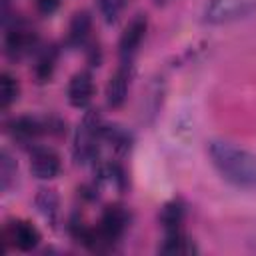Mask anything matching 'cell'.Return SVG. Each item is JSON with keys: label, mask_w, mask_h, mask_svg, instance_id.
Masks as SVG:
<instances>
[{"label": "cell", "mask_w": 256, "mask_h": 256, "mask_svg": "<svg viewBox=\"0 0 256 256\" xmlns=\"http://www.w3.org/2000/svg\"><path fill=\"white\" fill-rule=\"evenodd\" d=\"M256 12V0H208L204 20L208 24H228Z\"/></svg>", "instance_id": "cell-4"}, {"label": "cell", "mask_w": 256, "mask_h": 256, "mask_svg": "<svg viewBox=\"0 0 256 256\" xmlns=\"http://www.w3.org/2000/svg\"><path fill=\"white\" fill-rule=\"evenodd\" d=\"M60 0H36V6L42 14H52L56 8H58Z\"/></svg>", "instance_id": "cell-21"}, {"label": "cell", "mask_w": 256, "mask_h": 256, "mask_svg": "<svg viewBox=\"0 0 256 256\" xmlns=\"http://www.w3.org/2000/svg\"><path fill=\"white\" fill-rule=\"evenodd\" d=\"M104 120L96 110H88L82 122L76 128L74 134V160L78 164H90L96 162L98 152H100V128Z\"/></svg>", "instance_id": "cell-2"}, {"label": "cell", "mask_w": 256, "mask_h": 256, "mask_svg": "<svg viewBox=\"0 0 256 256\" xmlns=\"http://www.w3.org/2000/svg\"><path fill=\"white\" fill-rule=\"evenodd\" d=\"M130 78H132V64H120L118 70L108 78L106 82V104L110 108H120L128 96L130 88Z\"/></svg>", "instance_id": "cell-9"}, {"label": "cell", "mask_w": 256, "mask_h": 256, "mask_svg": "<svg viewBox=\"0 0 256 256\" xmlns=\"http://www.w3.org/2000/svg\"><path fill=\"white\" fill-rule=\"evenodd\" d=\"M156 4H166V2H170V0H154Z\"/></svg>", "instance_id": "cell-22"}, {"label": "cell", "mask_w": 256, "mask_h": 256, "mask_svg": "<svg viewBox=\"0 0 256 256\" xmlns=\"http://www.w3.org/2000/svg\"><path fill=\"white\" fill-rule=\"evenodd\" d=\"M96 182H98V186L112 188L116 192H124L126 190V174H124L122 166L118 162H112V160L98 166Z\"/></svg>", "instance_id": "cell-13"}, {"label": "cell", "mask_w": 256, "mask_h": 256, "mask_svg": "<svg viewBox=\"0 0 256 256\" xmlns=\"http://www.w3.org/2000/svg\"><path fill=\"white\" fill-rule=\"evenodd\" d=\"M56 62H58V48L56 46H46L38 52V58H36V64H34V76L38 82H48L54 74V68H56Z\"/></svg>", "instance_id": "cell-17"}, {"label": "cell", "mask_w": 256, "mask_h": 256, "mask_svg": "<svg viewBox=\"0 0 256 256\" xmlns=\"http://www.w3.org/2000/svg\"><path fill=\"white\" fill-rule=\"evenodd\" d=\"M40 240H42L40 230L28 220L16 218V220H10L6 224V228H4V242L14 246L20 252L34 250L40 244Z\"/></svg>", "instance_id": "cell-7"}, {"label": "cell", "mask_w": 256, "mask_h": 256, "mask_svg": "<svg viewBox=\"0 0 256 256\" xmlns=\"http://www.w3.org/2000/svg\"><path fill=\"white\" fill-rule=\"evenodd\" d=\"M100 142L106 144L116 156H124L128 154V150L134 144V136L130 130H126L120 124H102L100 128Z\"/></svg>", "instance_id": "cell-11"}, {"label": "cell", "mask_w": 256, "mask_h": 256, "mask_svg": "<svg viewBox=\"0 0 256 256\" xmlns=\"http://www.w3.org/2000/svg\"><path fill=\"white\" fill-rule=\"evenodd\" d=\"M92 32V16L86 10H80L72 16L68 26V44L70 46H84Z\"/></svg>", "instance_id": "cell-14"}, {"label": "cell", "mask_w": 256, "mask_h": 256, "mask_svg": "<svg viewBox=\"0 0 256 256\" xmlns=\"http://www.w3.org/2000/svg\"><path fill=\"white\" fill-rule=\"evenodd\" d=\"M16 172H18V164L12 158V154L8 150H2L0 154V186L4 192L10 190V186L16 180Z\"/></svg>", "instance_id": "cell-19"}, {"label": "cell", "mask_w": 256, "mask_h": 256, "mask_svg": "<svg viewBox=\"0 0 256 256\" xmlns=\"http://www.w3.org/2000/svg\"><path fill=\"white\" fill-rule=\"evenodd\" d=\"M158 252L168 254V256H188V254L198 252V248H196L194 240H190L184 234V230H170V232H164Z\"/></svg>", "instance_id": "cell-12"}, {"label": "cell", "mask_w": 256, "mask_h": 256, "mask_svg": "<svg viewBox=\"0 0 256 256\" xmlns=\"http://www.w3.org/2000/svg\"><path fill=\"white\" fill-rule=\"evenodd\" d=\"M34 204H36L38 212H40L52 226H56V222H58V212H60V200H58L56 190H52V188H42V190H38V194H36V198H34Z\"/></svg>", "instance_id": "cell-15"}, {"label": "cell", "mask_w": 256, "mask_h": 256, "mask_svg": "<svg viewBox=\"0 0 256 256\" xmlns=\"http://www.w3.org/2000/svg\"><path fill=\"white\" fill-rule=\"evenodd\" d=\"M148 30V20L146 14H136L124 28L118 40V54H120V64H132L144 36Z\"/></svg>", "instance_id": "cell-5"}, {"label": "cell", "mask_w": 256, "mask_h": 256, "mask_svg": "<svg viewBox=\"0 0 256 256\" xmlns=\"http://www.w3.org/2000/svg\"><path fill=\"white\" fill-rule=\"evenodd\" d=\"M8 132L18 144L30 146L44 134H62L64 132V124L54 116L52 118L18 116V118H12L8 122Z\"/></svg>", "instance_id": "cell-3"}, {"label": "cell", "mask_w": 256, "mask_h": 256, "mask_svg": "<svg viewBox=\"0 0 256 256\" xmlns=\"http://www.w3.org/2000/svg\"><path fill=\"white\" fill-rule=\"evenodd\" d=\"M0 102H2V110H8L20 96V84L18 80L8 74V72H2L0 76Z\"/></svg>", "instance_id": "cell-18"}, {"label": "cell", "mask_w": 256, "mask_h": 256, "mask_svg": "<svg viewBox=\"0 0 256 256\" xmlns=\"http://www.w3.org/2000/svg\"><path fill=\"white\" fill-rule=\"evenodd\" d=\"M66 96H68V102L74 108H88V104L92 102V96H94V80H92V74L88 70L76 72L70 78V82H68Z\"/></svg>", "instance_id": "cell-10"}, {"label": "cell", "mask_w": 256, "mask_h": 256, "mask_svg": "<svg viewBox=\"0 0 256 256\" xmlns=\"http://www.w3.org/2000/svg\"><path fill=\"white\" fill-rule=\"evenodd\" d=\"M128 0H96V8L106 24H114L124 12Z\"/></svg>", "instance_id": "cell-20"}, {"label": "cell", "mask_w": 256, "mask_h": 256, "mask_svg": "<svg viewBox=\"0 0 256 256\" xmlns=\"http://www.w3.org/2000/svg\"><path fill=\"white\" fill-rule=\"evenodd\" d=\"M212 166L218 174L238 190L256 188V154L228 140H212L208 144Z\"/></svg>", "instance_id": "cell-1"}, {"label": "cell", "mask_w": 256, "mask_h": 256, "mask_svg": "<svg viewBox=\"0 0 256 256\" xmlns=\"http://www.w3.org/2000/svg\"><path fill=\"white\" fill-rule=\"evenodd\" d=\"M186 216V206L182 200H170L162 206L160 210V224L164 228V232L170 230H182V222Z\"/></svg>", "instance_id": "cell-16"}, {"label": "cell", "mask_w": 256, "mask_h": 256, "mask_svg": "<svg viewBox=\"0 0 256 256\" xmlns=\"http://www.w3.org/2000/svg\"><path fill=\"white\" fill-rule=\"evenodd\" d=\"M60 156L48 146H34L30 152V172L38 180H52L60 174Z\"/></svg>", "instance_id": "cell-8"}, {"label": "cell", "mask_w": 256, "mask_h": 256, "mask_svg": "<svg viewBox=\"0 0 256 256\" xmlns=\"http://www.w3.org/2000/svg\"><path fill=\"white\" fill-rule=\"evenodd\" d=\"M36 46H38V36L28 24L16 22L12 28H8L6 38H4V50L8 58L22 60L24 56L32 54Z\"/></svg>", "instance_id": "cell-6"}]
</instances>
